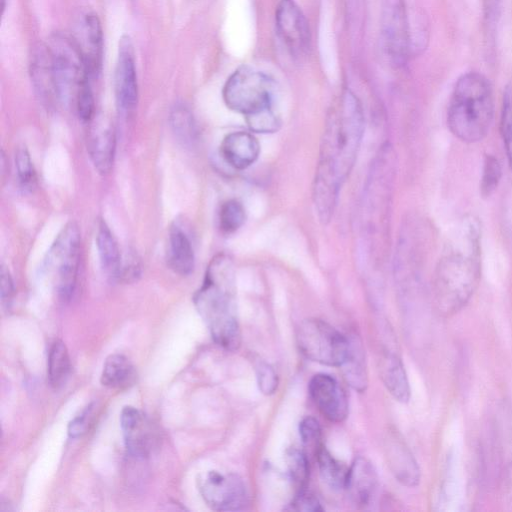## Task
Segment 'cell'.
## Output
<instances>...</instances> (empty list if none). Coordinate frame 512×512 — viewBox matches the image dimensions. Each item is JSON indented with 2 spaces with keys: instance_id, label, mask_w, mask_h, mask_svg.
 Returning a JSON list of instances; mask_svg holds the SVG:
<instances>
[{
  "instance_id": "1",
  "label": "cell",
  "mask_w": 512,
  "mask_h": 512,
  "mask_svg": "<svg viewBox=\"0 0 512 512\" xmlns=\"http://www.w3.org/2000/svg\"><path fill=\"white\" fill-rule=\"evenodd\" d=\"M364 133L359 99L344 90L328 110L313 181V202L321 222L333 216L339 192L353 169Z\"/></svg>"
},
{
  "instance_id": "2",
  "label": "cell",
  "mask_w": 512,
  "mask_h": 512,
  "mask_svg": "<svg viewBox=\"0 0 512 512\" xmlns=\"http://www.w3.org/2000/svg\"><path fill=\"white\" fill-rule=\"evenodd\" d=\"M481 255V221L467 214L447 236L434 271V302L444 317L462 310L475 293L481 278Z\"/></svg>"
},
{
  "instance_id": "3",
  "label": "cell",
  "mask_w": 512,
  "mask_h": 512,
  "mask_svg": "<svg viewBox=\"0 0 512 512\" xmlns=\"http://www.w3.org/2000/svg\"><path fill=\"white\" fill-rule=\"evenodd\" d=\"M193 301L215 343L226 350H237L241 335L236 309L235 268L229 255L219 253L211 259Z\"/></svg>"
},
{
  "instance_id": "4",
  "label": "cell",
  "mask_w": 512,
  "mask_h": 512,
  "mask_svg": "<svg viewBox=\"0 0 512 512\" xmlns=\"http://www.w3.org/2000/svg\"><path fill=\"white\" fill-rule=\"evenodd\" d=\"M495 111L493 87L480 72L463 73L449 97L446 120L451 133L464 143H476L488 134Z\"/></svg>"
},
{
  "instance_id": "5",
  "label": "cell",
  "mask_w": 512,
  "mask_h": 512,
  "mask_svg": "<svg viewBox=\"0 0 512 512\" xmlns=\"http://www.w3.org/2000/svg\"><path fill=\"white\" fill-rule=\"evenodd\" d=\"M276 84L266 73L241 66L224 84L222 96L226 106L245 116L246 122L274 113Z\"/></svg>"
},
{
  "instance_id": "6",
  "label": "cell",
  "mask_w": 512,
  "mask_h": 512,
  "mask_svg": "<svg viewBox=\"0 0 512 512\" xmlns=\"http://www.w3.org/2000/svg\"><path fill=\"white\" fill-rule=\"evenodd\" d=\"M300 352L308 359L329 366H341L349 353V339L320 319H306L296 333Z\"/></svg>"
},
{
  "instance_id": "7",
  "label": "cell",
  "mask_w": 512,
  "mask_h": 512,
  "mask_svg": "<svg viewBox=\"0 0 512 512\" xmlns=\"http://www.w3.org/2000/svg\"><path fill=\"white\" fill-rule=\"evenodd\" d=\"M81 236L75 222L67 223L48 250L45 259L46 268L56 279L59 297L68 301L76 289Z\"/></svg>"
},
{
  "instance_id": "8",
  "label": "cell",
  "mask_w": 512,
  "mask_h": 512,
  "mask_svg": "<svg viewBox=\"0 0 512 512\" xmlns=\"http://www.w3.org/2000/svg\"><path fill=\"white\" fill-rule=\"evenodd\" d=\"M47 47L51 57L57 97L67 100L72 95L76 96L81 83L89 78L76 41L73 37L55 33L51 36Z\"/></svg>"
},
{
  "instance_id": "9",
  "label": "cell",
  "mask_w": 512,
  "mask_h": 512,
  "mask_svg": "<svg viewBox=\"0 0 512 512\" xmlns=\"http://www.w3.org/2000/svg\"><path fill=\"white\" fill-rule=\"evenodd\" d=\"M381 43L389 63L403 66L410 52V31L404 0H382Z\"/></svg>"
},
{
  "instance_id": "10",
  "label": "cell",
  "mask_w": 512,
  "mask_h": 512,
  "mask_svg": "<svg viewBox=\"0 0 512 512\" xmlns=\"http://www.w3.org/2000/svg\"><path fill=\"white\" fill-rule=\"evenodd\" d=\"M198 487L205 503L216 511H237L248 503L243 480L232 473L208 471L199 477Z\"/></svg>"
},
{
  "instance_id": "11",
  "label": "cell",
  "mask_w": 512,
  "mask_h": 512,
  "mask_svg": "<svg viewBox=\"0 0 512 512\" xmlns=\"http://www.w3.org/2000/svg\"><path fill=\"white\" fill-rule=\"evenodd\" d=\"M276 31L289 53L301 58L308 53L311 34L308 21L294 0H281L275 12Z\"/></svg>"
},
{
  "instance_id": "12",
  "label": "cell",
  "mask_w": 512,
  "mask_h": 512,
  "mask_svg": "<svg viewBox=\"0 0 512 512\" xmlns=\"http://www.w3.org/2000/svg\"><path fill=\"white\" fill-rule=\"evenodd\" d=\"M126 448L133 457L147 458L159 445V433L153 423L137 408L125 406L120 414Z\"/></svg>"
},
{
  "instance_id": "13",
  "label": "cell",
  "mask_w": 512,
  "mask_h": 512,
  "mask_svg": "<svg viewBox=\"0 0 512 512\" xmlns=\"http://www.w3.org/2000/svg\"><path fill=\"white\" fill-rule=\"evenodd\" d=\"M114 88L119 109L123 112L134 110L138 102V82L134 47L127 35L119 41Z\"/></svg>"
},
{
  "instance_id": "14",
  "label": "cell",
  "mask_w": 512,
  "mask_h": 512,
  "mask_svg": "<svg viewBox=\"0 0 512 512\" xmlns=\"http://www.w3.org/2000/svg\"><path fill=\"white\" fill-rule=\"evenodd\" d=\"M308 390L313 402L328 420L341 422L347 417V396L334 377L316 374L311 378Z\"/></svg>"
},
{
  "instance_id": "15",
  "label": "cell",
  "mask_w": 512,
  "mask_h": 512,
  "mask_svg": "<svg viewBox=\"0 0 512 512\" xmlns=\"http://www.w3.org/2000/svg\"><path fill=\"white\" fill-rule=\"evenodd\" d=\"M74 40L83 57L87 75L90 79L96 78L101 71L103 59V32L96 13L84 15Z\"/></svg>"
},
{
  "instance_id": "16",
  "label": "cell",
  "mask_w": 512,
  "mask_h": 512,
  "mask_svg": "<svg viewBox=\"0 0 512 512\" xmlns=\"http://www.w3.org/2000/svg\"><path fill=\"white\" fill-rule=\"evenodd\" d=\"M116 150L115 130L111 122L94 123L87 138V151L95 169L102 175L108 174L114 163Z\"/></svg>"
},
{
  "instance_id": "17",
  "label": "cell",
  "mask_w": 512,
  "mask_h": 512,
  "mask_svg": "<svg viewBox=\"0 0 512 512\" xmlns=\"http://www.w3.org/2000/svg\"><path fill=\"white\" fill-rule=\"evenodd\" d=\"M220 152L228 165L237 170H244L257 160L260 144L252 133L236 131L224 137Z\"/></svg>"
},
{
  "instance_id": "18",
  "label": "cell",
  "mask_w": 512,
  "mask_h": 512,
  "mask_svg": "<svg viewBox=\"0 0 512 512\" xmlns=\"http://www.w3.org/2000/svg\"><path fill=\"white\" fill-rule=\"evenodd\" d=\"M386 457L395 478L405 486H417L420 481L418 464L405 442L397 435L387 440Z\"/></svg>"
},
{
  "instance_id": "19",
  "label": "cell",
  "mask_w": 512,
  "mask_h": 512,
  "mask_svg": "<svg viewBox=\"0 0 512 512\" xmlns=\"http://www.w3.org/2000/svg\"><path fill=\"white\" fill-rule=\"evenodd\" d=\"M376 487L377 474L373 465L366 458H356L348 470L345 487L352 501L360 506L368 505Z\"/></svg>"
},
{
  "instance_id": "20",
  "label": "cell",
  "mask_w": 512,
  "mask_h": 512,
  "mask_svg": "<svg viewBox=\"0 0 512 512\" xmlns=\"http://www.w3.org/2000/svg\"><path fill=\"white\" fill-rule=\"evenodd\" d=\"M167 261L169 267L182 276L191 274L195 267L191 240L178 225H173L169 231Z\"/></svg>"
},
{
  "instance_id": "21",
  "label": "cell",
  "mask_w": 512,
  "mask_h": 512,
  "mask_svg": "<svg viewBox=\"0 0 512 512\" xmlns=\"http://www.w3.org/2000/svg\"><path fill=\"white\" fill-rule=\"evenodd\" d=\"M381 378L390 394L399 402L410 399V386L400 357L392 352L384 355L380 363Z\"/></svg>"
},
{
  "instance_id": "22",
  "label": "cell",
  "mask_w": 512,
  "mask_h": 512,
  "mask_svg": "<svg viewBox=\"0 0 512 512\" xmlns=\"http://www.w3.org/2000/svg\"><path fill=\"white\" fill-rule=\"evenodd\" d=\"M30 74L39 94L46 98L57 97L51 57L47 45L39 44L31 55Z\"/></svg>"
},
{
  "instance_id": "23",
  "label": "cell",
  "mask_w": 512,
  "mask_h": 512,
  "mask_svg": "<svg viewBox=\"0 0 512 512\" xmlns=\"http://www.w3.org/2000/svg\"><path fill=\"white\" fill-rule=\"evenodd\" d=\"M136 371L130 360L122 354H112L103 365L101 383L112 389H125L134 384Z\"/></svg>"
},
{
  "instance_id": "24",
  "label": "cell",
  "mask_w": 512,
  "mask_h": 512,
  "mask_svg": "<svg viewBox=\"0 0 512 512\" xmlns=\"http://www.w3.org/2000/svg\"><path fill=\"white\" fill-rule=\"evenodd\" d=\"M96 247L102 267L112 279L116 280L122 255L112 231L104 220H101L98 225Z\"/></svg>"
},
{
  "instance_id": "25",
  "label": "cell",
  "mask_w": 512,
  "mask_h": 512,
  "mask_svg": "<svg viewBox=\"0 0 512 512\" xmlns=\"http://www.w3.org/2000/svg\"><path fill=\"white\" fill-rule=\"evenodd\" d=\"M349 345L348 356L341 367L349 385L362 392L368 383L363 349L361 344L354 339L349 340Z\"/></svg>"
},
{
  "instance_id": "26",
  "label": "cell",
  "mask_w": 512,
  "mask_h": 512,
  "mask_svg": "<svg viewBox=\"0 0 512 512\" xmlns=\"http://www.w3.org/2000/svg\"><path fill=\"white\" fill-rule=\"evenodd\" d=\"M70 368L68 350L61 340H56L51 345L48 355L47 375L52 388L59 389L66 383Z\"/></svg>"
},
{
  "instance_id": "27",
  "label": "cell",
  "mask_w": 512,
  "mask_h": 512,
  "mask_svg": "<svg viewBox=\"0 0 512 512\" xmlns=\"http://www.w3.org/2000/svg\"><path fill=\"white\" fill-rule=\"evenodd\" d=\"M317 461L325 484L333 490L345 489L349 468L335 459L325 447L319 448Z\"/></svg>"
},
{
  "instance_id": "28",
  "label": "cell",
  "mask_w": 512,
  "mask_h": 512,
  "mask_svg": "<svg viewBox=\"0 0 512 512\" xmlns=\"http://www.w3.org/2000/svg\"><path fill=\"white\" fill-rule=\"evenodd\" d=\"M246 220V210L242 202L237 199L224 201L219 209V229L224 234H232L239 230Z\"/></svg>"
},
{
  "instance_id": "29",
  "label": "cell",
  "mask_w": 512,
  "mask_h": 512,
  "mask_svg": "<svg viewBox=\"0 0 512 512\" xmlns=\"http://www.w3.org/2000/svg\"><path fill=\"white\" fill-rule=\"evenodd\" d=\"M170 124L176 137L184 144L196 138V125L191 111L183 104H176L170 113Z\"/></svg>"
},
{
  "instance_id": "30",
  "label": "cell",
  "mask_w": 512,
  "mask_h": 512,
  "mask_svg": "<svg viewBox=\"0 0 512 512\" xmlns=\"http://www.w3.org/2000/svg\"><path fill=\"white\" fill-rule=\"evenodd\" d=\"M502 176L501 164L497 157L486 154L483 160L480 179V194L482 197H490L497 189Z\"/></svg>"
},
{
  "instance_id": "31",
  "label": "cell",
  "mask_w": 512,
  "mask_h": 512,
  "mask_svg": "<svg viewBox=\"0 0 512 512\" xmlns=\"http://www.w3.org/2000/svg\"><path fill=\"white\" fill-rule=\"evenodd\" d=\"M500 130L508 163L512 170V83L506 87L503 95Z\"/></svg>"
},
{
  "instance_id": "32",
  "label": "cell",
  "mask_w": 512,
  "mask_h": 512,
  "mask_svg": "<svg viewBox=\"0 0 512 512\" xmlns=\"http://www.w3.org/2000/svg\"><path fill=\"white\" fill-rule=\"evenodd\" d=\"M286 463L291 480L303 489L309 474L308 460L305 453L298 448H290L286 452Z\"/></svg>"
},
{
  "instance_id": "33",
  "label": "cell",
  "mask_w": 512,
  "mask_h": 512,
  "mask_svg": "<svg viewBox=\"0 0 512 512\" xmlns=\"http://www.w3.org/2000/svg\"><path fill=\"white\" fill-rule=\"evenodd\" d=\"M15 168L19 183L26 190H32L37 182L36 171L31 156L25 147L15 152Z\"/></svg>"
},
{
  "instance_id": "34",
  "label": "cell",
  "mask_w": 512,
  "mask_h": 512,
  "mask_svg": "<svg viewBox=\"0 0 512 512\" xmlns=\"http://www.w3.org/2000/svg\"><path fill=\"white\" fill-rule=\"evenodd\" d=\"M89 78L85 79L75 96L76 109L79 118L84 122H90L95 114V102Z\"/></svg>"
},
{
  "instance_id": "35",
  "label": "cell",
  "mask_w": 512,
  "mask_h": 512,
  "mask_svg": "<svg viewBox=\"0 0 512 512\" xmlns=\"http://www.w3.org/2000/svg\"><path fill=\"white\" fill-rule=\"evenodd\" d=\"M141 272V262L137 253L127 252V254L121 259L116 280L122 283H132L138 280L141 276Z\"/></svg>"
},
{
  "instance_id": "36",
  "label": "cell",
  "mask_w": 512,
  "mask_h": 512,
  "mask_svg": "<svg viewBox=\"0 0 512 512\" xmlns=\"http://www.w3.org/2000/svg\"><path fill=\"white\" fill-rule=\"evenodd\" d=\"M256 377L259 390L266 395L273 394L278 386V377L275 370L266 362H259L256 366Z\"/></svg>"
},
{
  "instance_id": "37",
  "label": "cell",
  "mask_w": 512,
  "mask_h": 512,
  "mask_svg": "<svg viewBox=\"0 0 512 512\" xmlns=\"http://www.w3.org/2000/svg\"><path fill=\"white\" fill-rule=\"evenodd\" d=\"M299 434L306 446L317 445L321 437L319 422L311 416L303 418L299 424Z\"/></svg>"
},
{
  "instance_id": "38",
  "label": "cell",
  "mask_w": 512,
  "mask_h": 512,
  "mask_svg": "<svg viewBox=\"0 0 512 512\" xmlns=\"http://www.w3.org/2000/svg\"><path fill=\"white\" fill-rule=\"evenodd\" d=\"M288 509L293 511L309 512H317L323 510L319 500L313 494L303 489H301L297 496L292 500Z\"/></svg>"
},
{
  "instance_id": "39",
  "label": "cell",
  "mask_w": 512,
  "mask_h": 512,
  "mask_svg": "<svg viewBox=\"0 0 512 512\" xmlns=\"http://www.w3.org/2000/svg\"><path fill=\"white\" fill-rule=\"evenodd\" d=\"M1 301L2 305L8 307L14 296V284L9 270L2 266L0 272Z\"/></svg>"
},
{
  "instance_id": "40",
  "label": "cell",
  "mask_w": 512,
  "mask_h": 512,
  "mask_svg": "<svg viewBox=\"0 0 512 512\" xmlns=\"http://www.w3.org/2000/svg\"><path fill=\"white\" fill-rule=\"evenodd\" d=\"M86 414H82L74 418L68 426V434L70 437H78L85 432L86 429Z\"/></svg>"
}]
</instances>
